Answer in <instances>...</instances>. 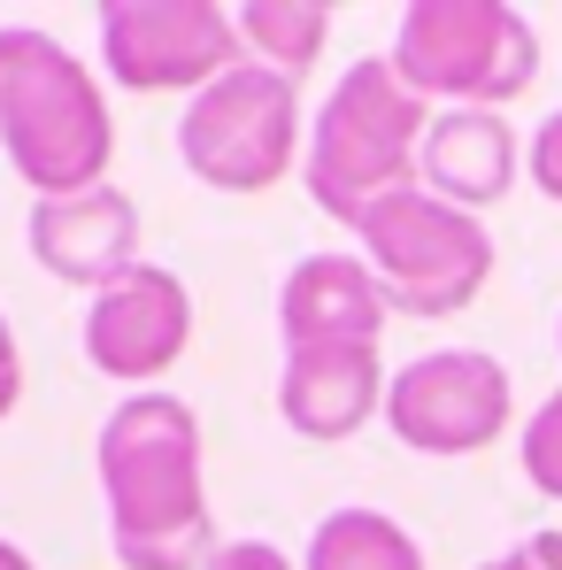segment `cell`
Wrapping results in <instances>:
<instances>
[{
  "label": "cell",
  "mask_w": 562,
  "mask_h": 570,
  "mask_svg": "<svg viewBox=\"0 0 562 570\" xmlns=\"http://www.w3.org/2000/svg\"><path fill=\"white\" fill-rule=\"evenodd\" d=\"M108 548L124 570H208L216 524L200 493V416L193 401L147 385L124 393L100 424Z\"/></svg>",
  "instance_id": "cell-1"
},
{
  "label": "cell",
  "mask_w": 562,
  "mask_h": 570,
  "mask_svg": "<svg viewBox=\"0 0 562 570\" xmlns=\"http://www.w3.org/2000/svg\"><path fill=\"white\" fill-rule=\"evenodd\" d=\"M0 155L39 200L108 186L116 124L100 78L31 23H0Z\"/></svg>",
  "instance_id": "cell-2"
},
{
  "label": "cell",
  "mask_w": 562,
  "mask_h": 570,
  "mask_svg": "<svg viewBox=\"0 0 562 570\" xmlns=\"http://www.w3.org/2000/svg\"><path fill=\"white\" fill-rule=\"evenodd\" d=\"M424 94H408V78L393 70V55H363L308 124V147H300V178L308 200L332 216V224H363L385 193L416 186V155H424Z\"/></svg>",
  "instance_id": "cell-3"
},
{
  "label": "cell",
  "mask_w": 562,
  "mask_h": 570,
  "mask_svg": "<svg viewBox=\"0 0 562 570\" xmlns=\"http://www.w3.org/2000/svg\"><path fill=\"white\" fill-rule=\"evenodd\" d=\"M393 70L424 100L501 108V100L532 94L540 31L509 0H408L393 23Z\"/></svg>",
  "instance_id": "cell-4"
},
{
  "label": "cell",
  "mask_w": 562,
  "mask_h": 570,
  "mask_svg": "<svg viewBox=\"0 0 562 570\" xmlns=\"http://www.w3.org/2000/svg\"><path fill=\"white\" fill-rule=\"evenodd\" d=\"M355 239H363V263L385 285V301L401 316H424V324L463 316L470 301L485 293V278H493V232H485V216H470V208H455V200H440V193H424V186L385 193L371 216L355 224Z\"/></svg>",
  "instance_id": "cell-5"
},
{
  "label": "cell",
  "mask_w": 562,
  "mask_h": 570,
  "mask_svg": "<svg viewBox=\"0 0 562 570\" xmlns=\"http://www.w3.org/2000/svg\"><path fill=\"white\" fill-rule=\"evenodd\" d=\"M293 147H308V131H300V78H285L270 62L224 70L178 116V163L216 193H270L293 170Z\"/></svg>",
  "instance_id": "cell-6"
},
{
  "label": "cell",
  "mask_w": 562,
  "mask_h": 570,
  "mask_svg": "<svg viewBox=\"0 0 562 570\" xmlns=\"http://www.w3.org/2000/svg\"><path fill=\"white\" fill-rule=\"evenodd\" d=\"M239 16L216 0H108L100 8V62L124 94H208L239 70Z\"/></svg>",
  "instance_id": "cell-7"
},
{
  "label": "cell",
  "mask_w": 562,
  "mask_h": 570,
  "mask_svg": "<svg viewBox=\"0 0 562 570\" xmlns=\"http://www.w3.org/2000/svg\"><path fill=\"white\" fill-rule=\"evenodd\" d=\"M385 424L416 455H477L509 432V371L477 347H432L393 371Z\"/></svg>",
  "instance_id": "cell-8"
},
{
  "label": "cell",
  "mask_w": 562,
  "mask_h": 570,
  "mask_svg": "<svg viewBox=\"0 0 562 570\" xmlns=\"http://www.w3.org/2000/svg\"><path fill=\"white\" fill-rule=\"evenodd\" d=\"M193 340V293L178 271L139 263L131 278H116L108 293L86 301V363L108 385H147L162 379Z\"/></svg>",
  "instance_id": "cell-9"
},
{
  "label": "cell",
  "mask_w": 562,
  "mask_h": 570,
  "mask_svg": "<svg viewBox=\"0 0 562 570\" xmlns=\"http://www.w3.org/2000/svg\"><path fill=\"white\" fill-rule=\"evenodd\" d=\"M23 247H31V263H39L47 278L108 293L116 278L139 271V208L116 186L70 193V200H31Z\"/></svg>",
  "instance_id": "cell-10"
},
{
  "label": "cell",
  "mask_w": 562,
  "mask_h": 570,
  "mask_svg": "<svg viewBox=\"0 0 562 570\" xmlns=\"http://www.w3.org/2000/svg\"><path fill=\"white\" fill-rule=\"evenodd\" d=\"M385 363L377 347H285V371H278V416L332 448V440H355L371 416H385Z\"/></svg>",
  "instance_id": "cell-11"
},
{
  "label": "cell",
  "mask_w": 562,
  "mask_h": 570,
  "mask_svg": "<svg viewBox=\"0 0 562 570\" xmlns=\"http://www.w3.org/2000/svg\"><path fill=\"white\" fill-rule=\"evenodd\" d=\"M385 285L355 255H308L278 285V332L285 347H377L385 332Z\"/></svg>",
  "instance_id": "cell-12"
},
{
  "label": "cell",
  "mask_w": 562,
  "mask_h": 570,
  "mask_svg": "<svg viewBox=\"0 0 562 570\" xmlns=\"http://www.w3.org/2000/svg\"><path fill=\"white\" fill-rule=\"evenodd\" d=\"M416 170H424V193H440V200H455L470 216H485L501 193L516 186L524 139L501 124V108H447V116H432Z\"/></svg>",
  "instance_id": "cell-13"
},
{
  "label": "cell",
  "mask_w": 562,
  "mask_h": 570,
  "mask_svg": "<svg viewBox=\"0 0 562 570\" xmlns=\"http://www.w3.org/2000/svg\"><path fill=\"white\" fill-rule=\"evenodd\" d=\"M300 570H424V548L408 524H393L385 509H332L308 532Z\"/></svg>",
  "instance_id": "cell-14"
},
{
  "label": "cell",
  "mask_w": 562,
  "mask_h": 570,
  "mask_svg": "<svg viewBox=\"0 0 562 570\" xmlns=\"http://www.w3.org/2000/svg\"><path fill=\"white\" fill-rule=\"evenodd\" d=\"M239 16V39L285 70V78H300L316 55H324V39H332V8L324 0H247V8H231Z\"/></svg>",
  "instance_id": "cell-15"
},
{
  "label": "cell",
  "mask_w": 562,
  "mask_h": 570,
  "mask_svg": "<svg viewBox=\"0 0 562 570\" xmlns=\"http://www.w3.org/2000/svg\"><path fill=\"white\" fill-rule=\"evenodd\" d=\"M524 478L548 493V501H562V393H548L540 409H532V424H524Z\"/></svg>",
  "instance_id": "cell-16"
},
{
  "label": "cell",
  "mask_w": 562,
  "mask_h": 570,
  "mask_svg": "<svg viewBox=\"0 0 562 570\" xmlns=\"http://www.w3.org/2000/svg\"><path fill=\"white\" fill-rule=\"evenodd\" d=\"M524 170H532V186L548 193V200H562V108L524 139Z\"/></svg>",
  "instance_id": "cell-17"
},
{
  "label": "cell",
  "mask_w": 562,
  "mask_h": 570,
  "mask_svg": "<svg viewBox=\"0 0 562 570\" xmlns=\"http://www.w3.org/2000/svg\"><path fill=\"white\" fill-rule=\"evenodd\" d=\"M501 570H562V524H548V532H524L509 556H493Z\"/></svg>",
  "instance_id": "cell-18"
},
{
  "label": "cell",
  "mask_w": 562,
  "mask_h": 570,
  "mask_svg": "<svg viewBox=\"0 0 562 570\" xmlns=\"http://www.w3.org/2000/svg\"><path fill=\"white\" fill-rule=\"evenodd\" d=\"M208 570H293V556L270 548V540H224V548L208 556Z\"/></svg>",
  "instance_id": "cell-19"
},
{
  "label": "cell",
  "mask_w": 562,
  "mask_h": 570,
  "mask_svg": "<svg viewBox=\"0 0 562 570\" xmlns=\"http://www.w3.org/2000/svg\"><path fill=\"white\" fill-rule=\"evenodd\" d=\"M16 393H23V355H16V332H8V316H0V416L16 409Z\"/></svg>",
  "instance_id": "cell-20"
},
{
  "label": "cell",
  "mask_w": 562,
  "mask_h": 570,
  "mask_svg": "<svg viewBox=\"0 0 562 570\" xmlns=\"http://www.w3.org/2000/svg\"><path fill=\"white\" fill-rule=\"evenodd\" d=\"M0 570H31V556H23L16 540H0Z\"/></svg>",
  "instance_id": "cell-21"
},
{
  "label": "cell",
  "mask_w": 562,
  "mask_h": 570,
  "mask_svg": "<svg viewBox=\"0 0 562 570\" xmlns=\"http://www.w3.org/2000/svg\"><path fill=\"white\" fill-rule=\"evenodd\" d=\"M555 355H562V324H555Z\"/></svg>",
  "instance_id": "cell-22"
},
{
  "label": "cell",
  "mask_w": 562,
  "mask_h": 570,
  "mask_svg": "<svg viewBox=\"0 0 562 570\" xmlns=\"http://www.w3.org/2000/svg\"><path fill=\"white\" fill-rule=\"evenodd\" d=\"M477 570H501V563H477Z\"/></svg>",
  "instance_id": "cell-23"
}]
</instances>
